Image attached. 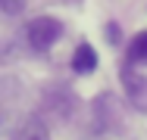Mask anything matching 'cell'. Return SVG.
Wrapping results in <instances>:
<instances>
[{
    "mask_svg": "<svg viewBox=\"0 0 147 140\" xmlns=\"http://www.w3.org/2000/svg\"><path fill=\"white\" fill-rule=\"evenodd\" d=\"M25 37H28L31 50H50L59 37H63V25H59V19L41 16V19H31V22H28Z\"/></svg>",
    "mask_w": 147,
    "mask_h": 140,
    "instance_id": "1",
    "label": "cell"
},
{
    "mask_svg": "<svg viewBox=\"0 0 147 140\" xmlns=\"http://www.w3.org/2000/svg\"><path fill=\"white\" fill-rule=\"evenodd\" d=\"M119 78H122L125 97L131 100V106H135V109H141V112H147V75L135 72L131 65H122Z\"/></svg>",
    "mask_w": 147,
    "mask_h": 140,
    "instance_id": "2",
    "label": "cell"
},
{
    "mask_svg": "<svg viewBox=\"0 0 147 140\" xmlns=\"http://www.w3.org/2000/svg\"><path fill=\"white\" fill-rule=\"evenodd\" d=\"M97 69V53L91 44H78L75 53H72V72L75 75H91Z\"/></svg>",
    "mask_w": 147,
    "mask_h": 140,
    "instance_id": "3",
    "label": "cell"
},
{
    "mask_svg": "<svg viewBox=\"0 0 147 140\" xmlns=\"http://www.w3.org/2000/svg\"><path fill=\"white\" fill-rule=\"evenodd\" d=\"M128 59L131 62H147V31L135 34L131 44H128Z\"/></svg>",
    "mask_w": 147,
    "mask_h": 140,
    "instance_id": "4",
    "label": "cell"
},
{
    "mask_svg": "<svg viewBox=\"0 0 147 140\" xmlns=\"http://www.w3.org/2000/svg\"><path fill=\"white\" fill-rule=\"evenodd\" d=\"M13 140H50V137H47V131H44L41 125H25V128L16 131Z\"/></svg>",
    "mask_w": 147,
    "mask_h": 140,
    "instance_id": "5",
    "label": "cell"
},
{
    "mask_svg": "<svg viewBox=\"0 0 147 140\" xmlns=\"http://www.w3.org/2000/svg\"><path fill=\"white\" fill-rule=\"evenodd\" d=\"M22 6H25V0H0V9H3V13H9V16L22 13Z\"/></svg>",
    "mask_w": 147,
    "mask_h": 140,
    "instance_id": "6",
    "label": "cell"
}]
</instances>
